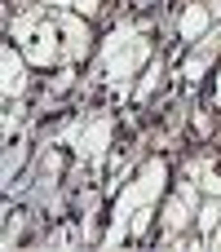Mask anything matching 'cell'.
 Returning <instances> with one entry per match:
<instances>
[{"label": "cell", "mask_w": 221, "mask_h": 252, "mask_svg": "<svg viewBox=\"0 0 221 252\" xmlns=\"http://www.w3.org/2000/svg\"><path fill=\"white\" fill-rule=\"evenodd\" d=\"M155 58V40L146 31V22H115L97 53H93V66H89V80H84V93L89 89H106V106H124L133 102V84L142 75V66Z\"/></svg>", "instance_id": "obj_1"}, {"label": "cell", "mask_w": 221, "mask_h": 252, "mask_svg": "<svg viewBox=\"0 0 221 252\" xmlns=\"http://www.w3.org/2000/svg\"><path fill=\"white\" fill-rule=\"evenodd\" d=\"M168 182H173V164H168L164 155H142L137 173H133V177L115 190V199H111L106 230H102L97 248L115 252L120 244H128V221H133V213L146 208V204H159V199L168 195Z\"/></svg>", "instance_id": "obj_2"}, {"label": "cell", "mask_w": 221, "mask_h": 252, "mask_svg": "<svg viewBox=\"0 0 221 252\" xmlns=\"http://www.w3.org/2000/svg\"><path fill=\"white\" fill-rule=\"evenodd\" d=\"M58 27H62V66H80L93 53V22L75 9H53Z\"/></svg>", "instance_id": "obj_3"}, {"label": "cell", "mask_w": 221, "mask_h": 252, "mask_svg": "<svg viewBox=\"0 0 221 252\" xmlns=\"http://www.w3.org/2000/svg\"><path fill=\"white\" fill-rule=\"evenodd\" d=\"M22 53H27V62L40 66V71H58V66H62V27H58L53 9H49V18L40 22V31L22 44Z\"/></svg>", "instance_id": "obj_4"}, {"label": "cell", "mask_w": 221, "mask_h": 252, "mask_svg": "<svg viewBox=\"0 0 221 252\" xmlns=\"http://www.w3.org/2000/svg\"><path fill=\"white\" fill-rule=\"evenodd\" d=\"M27 89H31V62H27L22 44L4 40V49H0V93H4V102H18V97H27Z\"/></svg>", "instance_id": "obj_5"}, {"label": "cell", "mask_w": 221, "mask_h": 252, "mask_svg": "<svg viewBox=\"0 0 221 252\" xmlns=\"http://www.w3.org/2000/svg\"><path fill=\"white\" fill-rule=\"evenodd\" d=\"M217 18L208 13V4L204 0H186L182 4V13H177V44H186V49H195L204 35H208V27H213Z\"/></svg>", "instance_id": "obj_6"}, {"label": "cell", "mask_w": 221, "mask_h": 252, "mask_svg": "<svg viewBox=\"0 0 221 252\" xmlns=\"http://www.w3.org/2000/svg\"><path fill=\"white\" fill-rule=\"evenodd\" d=\"M44 18H49V4H40V0H18V9H13V18H9V40H13V44H27V40L40 31Z\"/></svg>", "instance_id": "obj_7"}, {"label": "cell", "mask_w": 221, "mask_h": 252, "mask_svg": "<svg viewBox=\"0 0 221 252\" xmlns=\"http://www.w3.org/2000/svg\"><path fill=\"white\" fill-rule=\"evenodd\" d=\"M164 75H168V58H164V53H155V58L142 66L137 84H133V106H146V102L164 89Z\"/></svg>", "instance_id": "obj_8"}, {"label": "cell", "mask_w": 221, "mask_h": 252, "mask_svg": "<svg viewBox=\"0 0 221 252\" xmlns=\"http://www.w3.org/2000/svg\"><path fill=\"white\" fill-rule=\"evenodd\" d=\"M27 159H31V142H27V133H18L13 142H4V159H0V182L9 186V182H18L22 173H27Z\"/></svg>", "instance_id": "obj_9"}, {"label": "cell", "mask_w": 221, "mask_h": 252, "mask_svg": "<svg viewBox=\"0 0 221 252\" xmlns=\"http://www.w3.org/2000/svg\"><path fill=\"white\" fill-rule=\"evenodd\" d=\"M217 58L221 53H213V49H190V58L182 62V71H173V75L186 84V93H195V84H199L208 71H217Z\"/></svg>", "instance_id": "obj_10"}, {"label": "cell", "mask_w": 221, "mask_h": 252, "mask_svg": "<svg viewBox=\"0 0 221 252\" xmlns=\"http://www.w3.org/2000/svg\"><path fill=\"white\" fill-rule=\"evenodd\" d=\"M75 84H80V66H58L49 75V84H44V106H53L58 97H66Z\"/></svg>", "instance_id": "obj_11"}, {"label": "cell", "mask_w": 221, "mask_h": 252, "mask_svg": "<svg viewBox=\"0 0 221 252\" xmlns=\"http://www.w3.org/2000/svg\"><path fill=\"white\" fill-rule=\"evenodd\" d=\"M27 221H31V213H27V208H18V213H13V199H9V208H4V235H0V248H4V252L18 248V239H22Z\"/></svg>", "instance_id": "obj_12"}, {"label": "cell", "mask_w": 221, "mask_h": 252, "mask_svg": "<svg viewBox=\"0 0 221 252\" xmlns=\"http://www.w3.org/2000/svg\"><path fill=\"white\" fill-rule=\"evenodd\" d=\"M217 226H221V195H204V199H199V208H195V230L208 239Z\"/></svg>", "instance_id": "obj_13"}, {"label": "cell", "mask_w": 221, "mask_h": 252, "mask_svg": "<svg viewBox=\"0 0 221 252\" xmlns=\"http://www.w3.org/2000/svg\"><path fill=\"white\" fill-rule=\"evenodd\" d=\"M27 115H31L27 97H18V102H4V124H0V137H4V142H13V137L27 128Z\"/></svg>", "instance_id": "obj_14"}, {"label": "cell", "mask_w": 221, "mask_h": 252, "mask_svg": "<svg viewBox=\"0 0 221 252\" xmlns=\"http://www.w3.org/2000/svg\"><path fill=\"white\" fill-rule=\"evenodd\" d=\"M159 213H155V204H146V208H137L133 213V221H128V244H151V221H155Z\"/></svg>", "instance_id": "obj_15"}, {"label": "cell", "mask_w": 221, "mask_h": 252, "mask_svg": "<svg viewBox=\"0 0 221 252\" xmlns=\"http://www.w3.org/2000/svg\"><path fill=\"white\" fill-rule=\"evenodd\" d=\"M102 9H106V0H75V13H84L89 22H93V18L102 13Z\"/></svg>", "instance_id": "obj_16"}, {"label": "cell", "mask_w": 221, "mask_h": 252, "mask_svg": "<svg viewBox=\"0 0 221 252\" xmlns=\"http://www.w3.org/2000/svg\"><path fill=\"white\" fill-rule=\"evenodd\" d=\"M195 133H199V137L213 133V115H208V111H195Z\"/></svg>", "instance_id": "obj_17"}, {"label": "cell", "mask_w": 221, "mask_h": 252, "mask_svg": "<svg viewBox=\"0 0 221 252\" xmlns=\"http://www.w3.org/2000/svg\"><path fill=\"white\" fill-rule=\"evenodd\" d=\"M213 106H221V58H217V71H213Z\"/></svg>", "instance_id": "obj_18"}, {"label": "cell", "mask_w": 221, "mask_h": 252, "mask_svg": "<svg viewBox=\"0 0 221 252\" xmlns=\"http://www.w3.org/2000/svg\"><path fill=\"white\" fill-rule=\"evenodd\" d=\"M40 4H49V9H75V0H40Z\"/></svg>", "instance_id": "obj_19"}, {"label": "cell", "mask_w": 221, "mask_h": 252, "mask_svg": "<svg viewBox=\"0 0 221 252\" xmlns=\"http://www.w3.org/2000/svg\"><path fill=\"white\" fill-rule=\"evenodd\" d=\"M204 4H208V13H213V18H221V0H204Z\"/></svg>", "instance_id": "obj_20"}]
</instances>
